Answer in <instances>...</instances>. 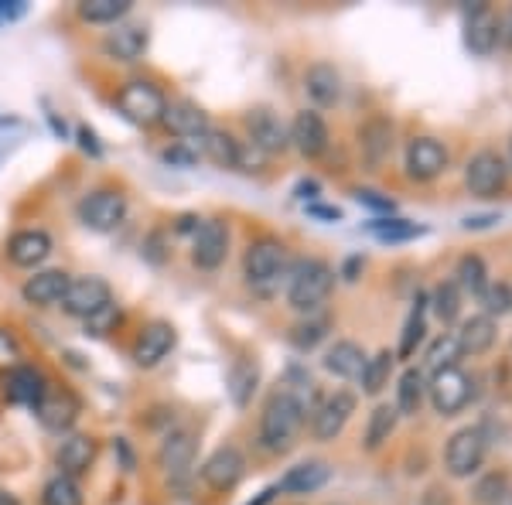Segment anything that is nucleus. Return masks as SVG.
Instances as JSON below:
<instances>
[{
    "mask_svg": "<svg viewBox=\"0 0 512 505\" xmlns=\"http://www.w3.org/2000/svg\"><path fill=\"white\" fill-rule=\"evenodd\" d=\"M308 420V410L301 407V400L291 396L287 389H274L263 403L260 427H256V444L267 454H287L294 447V437L301 424Z\"/></svg>",
    "mask_w": 512,
    "mask_h": 505,
    "instance_id": "1",
    "label": "nucleus"
},
{
    "mask_svg": "<svg viewBox=\"0 0 512 505\" xmlns=\"http://www.w3.org/2000/svg\"><path fill=\"white\" fill-rule=\"evenodd\" d=\"M332 287H335V270L325 260H318V256H308V260L297 263L291 280H287V304L301 314H311L328 301Z\"/></svg>",
    "mask_w": 512,
    "mask_h": 505,
    "instance_id": "2",
    "label": "nucleus"
},
{
    "mask_svg": "<svg viewBox=\"0 0 512 505\" xmlns=\"http://www.w3.org/2000/svg\"><path fill=\"white\" fill-rule=\"evenodd\" d=\"M117 110L123 113V120H130L134 127H161L164 113H168V96L158 82L151 79H127L117 89Z\"/></svg>",
    "mask_w": 512,
    "mask_h": 505,
    "instance_id": "3",
    "label": "nucleus"
},
{
    "mask_svg": "<svg viewBox=\"0 0 512 505\" xmlns=\"http://www.w3.org/2000/svg\"><path fill=\"white\" fill-rule=\"evenodd\" d=\"M287 270V246L277 236H260L243 253V277L256 291H270Z\"/></svg>",
    "mask_w": 512,
    "mask_h": 505,
    "instance_id": "4",
    "label": "nucleus"
},
{
    "mask_svg": "<svg viewBox=\"0 0 512 505\" xmlns=\"http://www.w3.org/2000/svg\"><path fill=\"white\" fill-rule=\"evenodd\" d=\"M427 400L441 417H454L475 400V379L458 366L437 369L427 379Z\"/></svg>",
    "mask_w": 512,
    "mask_h": 505,
    "instance_id": "5",
    "label": "nucleus"
},
{
    "mask_svg": "<svg viewBox=\"0 0 512 505\" xmlns=\"http://www.w3.org/2000/svg\"><path fill=\"white\" fill-rule=\"evenodd\" d=\"M485 454H489V437L482 427H461L454 430L444 444V468L451 478H472L482 471Z\"/></svg>",
    "mask_w": 512,
    "mask_h": 505,
    "instance_id": "6",
    "label": "nucleus"
},
{
    "mask_svg": "<svg viewBox=\"0 0 512 505\" xmlns=\"http://www.w3.org/2000/svg\"><path fill=\"white\" fill-rule=\"evenodd\" d=\"M465 185L475 198H492L506 192L509 185V161L495 147H482L468 157L465 164Z\"/></svg>",
    "mask_w": 512,
    "mask_h": 505,
    "instance_id": "7",
    "label": "nucleus"
},
{
    "mask_svg": "<svg viewBox=\"0 0 512 505\" xmlns=\"http://www.w3.org/2000/svg\"><path fill=\"white\" fill-rule=\"evenodd\" d=\"M127 195L117 188H96L79 202V222L93 233H113L123 219H127Z\"/></svg>",
    "mask_w": 512,
    "mask_h": 505,
    "instance_id": "8",
    "label": "nucleus"
},
{
    "mask_svg": "<svg viewBox=\"0 0 512 505\" xmlns=\"http://www.w3.org/2000/svg\"><path fill=\"white\" fill-rule=\"evenodd\" d=\"M355 403L359 400H355V393H349V389H335V393L321 396L318 407L311 410V437H315L318 444L335 441L345 430V424L352 420Z\"/></svg>",
    "mask_w": 512,
    "mask_h": 505,
    "instance_id": "9",
    "label": "nucleus"
},
{
    "mask_svg": "<svg viewBox=\"0 0 512 505\" xmlns=\"http://www.w3.org/2000/svg\"><path fill=\"white\" fill-rule=\"evenodd\" d=\"M113 304V291L103 277H72L69 291L62 297V311L72 318H96L99 311H106Z\"/></svg>",
    "mask_w": 512,
    "mask_h": 505,
    "instance_id": "10",
    "label": "nucleus"
},
{
    "mask_svg": "<svg viewBox=\"0 0 512 505\" xmlns=\"http://www.w3.org/2000/svg\"><path fill=\"white\" fill-rule=\"evenodd\" d=\"M195 454H198L195 430L178 427V430H171V434H164V441L158 447V468L171 478V482H181V478L192 475Z\"/></svg>",
    "mask_w": 512,
    "mask_h": 505,
    "instance_id": "11",
    "label": "nucleus"
},
{
    "mask_svg": "<svg viewBox=\"0 0 512 505\" xmlns=\"http://www.w3.org/2000/svg\"><path fill=\"white\" fill-rule=\"evenodd\" d=\"M79 413H82L79 396L72 393V389H62L52 383H48L45 396H41V403L35 407V417L41 420V427L52 430V434H69V430L76 427Z\"/></svg>",
    "mask_w": 512,
    "mask_h": 505,
    "instance_id": "12",
    "label": "nucleus"
},
{
    "mask_svg": "<svg viewBox=\"0 0 512 505\" xmlns=\"http://www.w3.org/2000/svg\"><path fill=\"white\" fill-rule=\"evenodd\" d=\"M246 134H250V147L260 154H284L291 147V134H287V123L277 117L267 106H256L243 117Z\"/></svg>",
    "mask_w": 512,
    "mask_h": 505,
    "instance_id": "13",
    "label": "nucleus"
},
{
    "mask_svg": "<svg viewBox=\"0 0 512 505\" xmlns=\"http://www.w3.org/2000/svg\"><path fill=\"white\" fill-rule=\"evenodd\" d=\"M229 256V226L222 219H202L192 233V263L198 270H219Z\"/></svg>",
    "mask_w": 512,
    "mask_h": 505,
    "instance_id": "14",
    "label": "nucleus"
},
{
    "mask_svg": "<svg viewBox=\"0 0 512 505\" xmlns=\"http://www.w3.org/2000/svg\"><path fill=\"white\" fill-rule=\"evenodd\" d=\"M246 475V458L236 444H222L205 458L202 465V482L212 488V492H233V488L243 482Z\"/></svg>",
    "mask_w": 512,
    "mask_h": 505,
    "instance_id": "15",
    "label": "nucleus"
},
{
    "mask_svg": "<svg viewBox=\"0 0 512 505\" xmlns=\"http://www.w3.org/2000/svg\"><path fill=\"white\" fill-rule=\"evenodd\" d=\"M175 342H178V331L171 328L168 321H147V325L137 331L130 359H134L140 369H154L168 359Z\"/></svg>",
    "mask_w": 512,
    "mask_h": 505,
    "instance_id": "16",
    "label": "nucleus"
},
{
    "mask_svg": "<svg viewBox=\"0 0 512 505\" xmlns=\"http://www.w3.org/2000/svg\"><path fill=\"white\" fill-rule=\"evenodd\" d=\"M448 147L437 137H414L407 144V154H403V164H407V175L414 181H434L437 175L448 171Z\"/></svg>",
    "mask_w": 512,
    "mask_h": 505,
    "instance_id": "17",
    "label": "nucleus"
},
{
    "mask_svg": "<svg viewBox=\"0 0 512 505\" xmlns=\"http://www.w3.org/2000/svg\"><path fill=\"white\" fill-rule=\"evenodd\" d=\"M287 134H291V147H297L308 161H315L328 151V144H332V134H328V123L321 117L318 110H301L294 113L291 127H287Z\"/></svg>",
    "mask_w": 512,
    "mask_h": 505,
    "instance_id": "18",
    "label": "nucleus"
},
{
    "mask_svg": "<svg viewBox=\"0 0 512 505\" xmlns=\"http://www.w3.org/2000/svg\"><path fill=\"white\" fill-rule=\"evenodd\" d=\"M502 41V21L492 14L489 4H475L465 11V45L475 55H492Z\"/></svg>",
    "mask_w": 512,
    "mask_h": 505,
    "instance_id": "19",
    "label": "nucleus"
},
{
    "mask_svg": "<svg viewBox=\"0 0 512 505\" xmlns=\"http://www.w3.org/2000/svg\"><path fill=\"white\" fill-rule=\"evenodd\" d=\"M164 127H168L175 137H185L188 147H192L209 134L212 123H209V113H205L198 103H192V99H171L168 113H164Z\"/></svg>",
    "mask_w": 512,
    "mask_h": 505,
    "instance_id": "20",
    "label": "nucleus"
},
{
    "mask_svg": "<svg viewBox=\"0 0 512 505\" xmlns=\"http://www.w3.org/2000/svg\"><path fill=\"white\" fill-rule=\"evenodd\" d=\"M45 389H48V376L38 366H31V362H18L14 369H7L4 393H7V400L18 403V407L35 410L41 403V396H45Z\"/></svg>",
    "mask_w": 512,
    "mask_h": 505,
    "instance_id": "21",
    "label": "nucleus"
},
{
    "mask_svg": "<svg viewBox=\"0 0 512 505\" xmlns=\"http://www.w3.org/2000/svg\"><path fill=\"white\" fill-rule=\"evenodd\" d=\"M69 284L72 277L65 270H38L35 277H28L21 284V297L31 308H55V304H62Z\"/></svg>",
    "mask_w": 512,
    "mask_h": 505,
    "instance_id": "22",
    "label": "nucleus"
},
{
    "mask_svg": "<svg viewBox=\"0 0 512 505\" xmlns=\"http://www.w3.org/2000/svg\"><path fill=\"white\" fill-rule=\"evenodd\" d=\"M52 256V236L45 229H21L7 239V260L21 270H35Z\"/></svg>",
    "mask_w": 512,
    "mask_h": 505,
    "instance_id": "23",
    "label": "nucleus"
},
{
    "mask_svg": "<svg viewBox=\"0 0 512 505\" xmlns=\"http://www.w3.org/2000/svg\"><path fill=\"white\" fill-rule=\"evenodd\" d=\"M99 454V444L93 434H69L62 437L59 451H55V465H59V475L69 478H82L89 468H93Z\"/></svg>",
    "mask_w": 512,
    "mask_h": 505,
    "instance_id": "24",
    "label": "nucleus"
},
{
    "mask_svg": "<svg viewBox=\"0 0 512 505\" xmlns=\"http://www.w3.org/2000/svg\"><path fill=\"white\" fill-rule=\"evenodd\" d=\"M151 45L147 24H113V31L103 38V52L113 62H137Z\"/></svg>",
    "mask_w": 512,
    "mask_h": 505,
    "instance_id": "25",
    "label": "nucleus"
},
{
    "mask_svg": "<svg viewBox=\"0 0 512 505\" xmlns=\"http://www.w3.org/2000/svg\"><path fill=\"white\" fill-rule=\"evenodd\" d=\"M198 151L209 157L212 164H219V168H246V147L243 140H236L233 134H226V130H216L212 127L209 134L198 140Z\"/></svg>",
    "mask_w": 512,
    "mask_h": 505,
    "instance_id": "26",
    "label": "nucleus"
},
{
    "mask_svg": "<svg viewBox=\"0 0 512 505\" xmlns=\"http://www.w3.org/2000/svg\"><path fill=\"white\" fill-rule=\"evenodd\" d=\"M328 478H332V468H328L325 461H301V465L287 468V475L277 482V492L280 495H311V492H318V488H325Z\"/></svg>",
    "mask_w": 512,
    "mask_h": 505,
    "instance_id": "27",
    "label": "nucleus"
},
{
    "mask_svg": "<svg viewBox=\"0 0 512 505\" xmlns=\"http://www.w3.org/2000/svg\"><path fill=\"white\" fill-rule=\"evenodd\" d=\"M304 93L315 106H335L338 96H342V76H338L335 65L328 62H315L308 72H304Z\"/></svg>",
    "mask_w": 512,
    "mask_h": 505,
    "instance_id": "28",
    "label": "nucleus"
},
{
    "mask_svg": "<svg viewBox=\"0 0 512 505\" xmlns=\"http://www.w3.org/2000/svg\"><path fill=\"white\" fill-rule=\"evenodd\" d=\"M321 366L338 379H359L362 366H366V349L359 342H352V338H338L332 349L325 352Z\"/></svg>",
    "mask_w": 512,
    "mask_h": 505,
    "instance_id": "29",
    "label": "nucleus"
},
{
    "mask_svg": "<svg viewBox=\"0 0 512 505\" xmlns=\"http://www.w3.org/2000/svg\"><path fill=\"white\" fill-rule=\"evenodd\" d=\"M427 400V376L424 369L417 366H407L400 372V379H396V413L400 417H417L420 407H424Z\"/></svg>",
    "mask_w": 512,
    "mask_h": 505,
    "instance_id": "30",
    "label": "nucleus"
},
{
    "mask_svg": "<svg viewBox=\"0 0 512 505\" xmlns=\"http://www.w3.org/2000/svg\"><path fill=\"white\" fill-rule=\"evenodd\" d=\"M454 338H458L461 355H485L495 345V321L489 314H472V318L461 321Z\"/></svg>",
    "mask_w": 512,
    "mask_h": 505,
    "instance_id": "31",
    "label": "nucleus"
},
{
    "mask_svg": "<svg viewBox=\"0 0 512 505\" xmlns=\"http://www.w3.org/2000/svg\"><path fill=\"white\" fill-rule=\"evenodd\" d=\"M454 284H458L461 294H472V297H482L489 291V267H485V260L478 253H465L458 260V267H454Z\"/></svg>",
    "mask_w": 512,
    "mask_h": 505,
    "instance_id": "32",
    "label": "nucleus"
},
{
    "mask_svg": "<svg viewBox=\"0 0 512 505\" xmlns=\"http://www.w3.org/2000/svg\"><path fill=\"white\" fill-rule=\"evenodd\" d=\"M256 386H260V366H256L253 359H236L233 366H229V396H233V403L239 410L253 403Z\"/></svg>",
    "mask_w": 512,
    "mask_h": 505,
    "instance_id": "33",
    "label": "nucleus"
},
{
    "mask_svg": "<svg viewBox=\"0 0 512 505\" xmlns=\"http://www.w3.org/2000/svg\"><path fill=\"white\" fill-rule=\"evenodd\" d=\"M393 366H396V352L383 349L376 352L373 359H366V366L359 372V383H362V393L366 396H379L393 379Z\"/></svg>",
    "mask_w": 512,
    "mask_h": 505,
    "instance_id": "34",
    "label": "nucleus"
},
{
    "mask_svg": "<svg viewBox=\"0 0 512 505\" xmlns=\"http://www.w3.org/2000/svg\"><path fill=\"white\" fill-rule=\"evenodd\" d=\"M396 424H400V413H396L393 403H379V407L369 413L366 434H362V444H366V451H379V447H383L393 437Z\"/></svg>",
    "mask_w": 512,
    "mask_h": 505,
    "instance_id": "35",
    "label": "nucleus"
},
{
    "mask_svg": "<svg viewBox=\"0 0 512 505\" xmlns=\"http://www.w3.org/2000/svg\"><path fill=\"white\" fill-rule=\"evenodd\" d=\"M424 338H427V297L417 294L414 311H410L407 325H403L400 349H396V355H400V359H410V355H414L420 345H424Z\"/></svg>",
    "mask_w": 512,
    "mask_h": 505,
    "instance_id": "36",
    "label": "nucleus"
},
{
    "mask_svg": "<svg viewBox=\"0 0 512 505\" xmlns=\"http://www.w3.org/2000/svg\"><path fill=\"white\" fill-rule=\"evenodd\" d=\"M393 127L386 120H369L366 127L359 130V147H362V157H366L369 164H379L386 154H390V144H393Z\"/></svg>",
    "mask_w": 512,
    "mask_h": 505,
    "instance_id": "37",
    "label": "nucleus"
},
{
    "mask_svg": "<svg viewBox=\"0 0 512 505\" xmlns=\"http://www.w3.org/2000/svg\"><path fill=\"white\" fill-rule=\"evenodd\" d=\"M366 229L379 239V243H407V239H417V236H424V233H427L424 226H417V222H410V219H400V215H386V219H373Z\"/></svg>",
    "mask_w": 512,
    "mask_h": 505,
    "instance_id": "38",
    "label": "nucleus"
},
{
    "mask_svg": "<svg viewBox=\"0 0 512 505\" xmlns=\"http://www.w3.org/2000/svg\"><path fill=\"white\" fill-rule=\"evenodd\" d=\"M76 11L89 24H120L130 14V0H82Z\"/></svg>",
    "mask_w": 512,
    "mask_h": 505,
    "instance_id": "39",
    "label": "nucleus"
},
{
    "mask_svg": "<svg viewBox=\"0 0 512 505\" xmlns=\"http://www.w3.org/2000/svg\"><path fill=\"white\" fill-rule=\"evenodd\" d=\"M41 505H86V499H82V488L76 478L55 475L41 488Z\"/></svg>",
    "mask_w": 512,
    "mask_h": 505,
    "instance_id": "40",
    "label": "nucleus"
},
{
    "mask_svg": "<svg viewBox=\"0 0 512 505\" xmlns=\"http://www.w3.org/2000/svg\"><path fill=\"white\" fill-rule=\"evenodd\" d=\"M461 297H465V294L458 291V284H454V280H444V284L434 287V297L427 304L434 308L437 321H444V325H454V321L461 318Z\"/></svg>",
    "mask_w": 512,
    "mask_h": 505,
    "instance_id": "41",
    "label": "nucleus"
},
{
    "mask_svg": "<svg viewBox=\"0 0 512 505\" xmlns=\"http://www.w3.org/2000/svg\"><path fill=\"white\" fill-rule=\"evenodd\" d=\"M328 328H332V321H328V318L301 321V325L291 328V345L297 352H311L318 342H325V338H328Z\"/></svg>",
    "mask_w": 512,
    "mask_h": 505,
    "instance_id": "42",
    "label": "nucleus"
},
{
    "mask_svg": "<svg viewBox=\"0 0 512 505\" xmlns=\"http://www.w3.org/2000/svg\"><path fill=\"white\" fill-rule=\"evenodd\" d=\"M458 359H461V349H458V338H454V331L437 335L431 342V349H427V366H431V372L458 366Z\"/></svg>",
    "mask_w": 512,
    "mask_h": 505,
    "instance_id": "43",
    "label": "nucleus"
},
{
    "mask_svg": "<svg viewBox=\"0 0 512 505\" xmlns=\"http://www.w3.org/2000/svg\"><path fill=\"white\" fill-rule=\"evenodd\" d=\"M482 314H489V318H502V314H509L512 311V287L509 284H489V291H485L482 297Z\"/></svg>",
    "mask_w": 512,
    "mask_h": 505,
    "instance_id": "44",
    "label": "nucleus"
},
{
    "mask_svg": "<svg viewBox=\"0 0 512 505\" xmlns=\"http://www.w3.org/2000/svg\"><path fill=\"white\" fill-rule=\"evenodd\" d=\"M506 492H509V478L499 475V471H492V475L478 478V485L472 488V495H475L478 505H495Z\"/></svg>",
    "mask_w": 512,
    "mask_h": 505,
    "instance_id": "45",
    "label": "nucleus"
},
{
    "mask_svg": "<svg viewBox=\"0 0 512 505\" xmlns=\"http://www.w3.org/2000/svg\"><path fill=\"white\" fill-rule=\"evenodd\" d=\"M161 161L171 164V168H195L198 164V151L188 144H168L161 151Z\"/></svg>",
    "mask_w": 512,
    "mask_h": 505,
    "instance_id": "46",
    "label": "nucleus"
},
{
    "mask_svg": "<svg viewBox=\"0 0 512 505\" xmlns=\"http://www.w3.org/2000/svg\"><path fill=\"white\" fill-rule=\"evenodd\" d=\"M21 359V345L11 328H0V369H14Z\"/></svg>",
    "mask_w": 512,
    "mask_h": 505,
    "instance_id": "47",
    "label": "nucleus"
},
{
    "mask_svg": "<svg viewBox=\"0 0 512 505\" xmlns=\"http://www.w3.org/2000/svg\"><path fill=\"white\" fill-rule=\"evenodd\" d=\"M355 202L366 205V209H373V212H386V215H393V212H396V202H393L390 195L369 192V188H359V192H355Z\"/></svg>",
    "mask_w": 512,
    "mask_h": 505,
    "instance_id": "48",
    "label": "nucleus"
},
{
    "mask_svg": "<svg viewBox=\"0 0 512 505\" xmlns=\"http://www.w3.org/2000/svg\"><path fill=\"white\" fill-rule=\"evenodd\" d=\"M117 321H120V311H117V304H110V308L99 311L96 318H89V321H86V328H93V335H106V331L117 325Z\"/></svg>",
    "mask_w": 512,
    "mask_h": 505,
    "instance_id": "49",
    "label": "nucleus"
},
{
    "mask_svg": "<svg viewBox=\"0 0 512 505\" xmlns=\"http://www.w3.org/2000/svg\"><path fill=\"white\" fill-rule=\"evenodd\" d=\"M499 222V212H482V215H468L465 222H461V229H489Z\"/></svg>",
    "mask_w": 512,
    "mask_h": 505,
    "instance_id": "50",
    "label": "nucleus"
},
{
    "mask_svg": "<svg viewBox=\"0 0 512 505\" xmlns=\"http://www.w3.org/2000/svg\"><path fill=\"white\" fill-rule=\"evenodd\" d=\"M79 140H82V151H89L93 157L103 154V147L96 144V134H93V130H89V127H79Z\"/></svg>",
    "mask_w": 512,
    "mask_h": 505,
    "instance_id": "51",
    "label": "nucleus"
},
{
    "mask_svg": "<svg viewBox=\"0 0 512 505\" xmlns=\"http://www.w3.org/2000/svg\"><path fill=\"white\" fill-rule=\"evenodd\" d=\"M308 215H315V219L338 222V219H342V209H335V205H308Z\"/></svg>",
    "mask_w": 512,
    "mask_h": 505,
    "instance_id": "52",
    "label": "nucleus"
},
{
    "mask_svg": "<svg viewBox=\"0 0 512 505\" xmlns=\"http://www.w3.org/2000/svg\"><path fill=\"white\" fill-rule=\"evenodd\" d=\"M21 14H24L21 0H11V4H7V0H0V21H14V18H21Z\"/></svg>",
    "mask_w": 512,
    "mask_h": 505,
    "instance_id": "53",
    "label": "nucleus"
},
{
    "mask_svg": "<svg viewBox=\"0 0 512 505\" xmlns=\"http://www.w3.org/2000/svg\"><path fill=\"white\" fill-rule=\"evenodd\" d=\"M362 267H366V260H362V256H352V260H345V267H342V273H338V277L355 280V273H359Z\"/></svg>",
    "mask_w": 512,
    "mask_h": 505,
    "instance_id": "54",
    "label": "nucleus"
},
{
    "mask_svg": "<svg viewBox=\"0 0 512 505\" xmlns=\"http://www.w3.org/2000/svg\"><path fill=\"white\" fill-rule=\"evenodd\" d=\"M297 198H315L318 195V181H301V185L294 188Z\"/></svg>",
    "mask_w": 512,
    "mask_h": 505,
    "instance_id": "55",
    "label": "nucleus"
},
{
    "mask_svg": "<svg viewBox=\"0 0 512 505\" xmlns=\"http://www.w3.org/2000/svg\"><path fill=\"white\" fill-rule=\"evenodd\" d=\"M274 499H277V485H270V488H263V492L256 495L253 502H246V505H270V502H274Z\"/></svg>",
    "mask_w": 512,
    "mask_h": 505,
    "instance_id": "56",
    "label": "nucleus"
},
{
    "mask_svg": "<svg viewBox=\"0 0 512 505\" xmlns=\"http://www.w3.org/2000/svg\"><path fill=\"white\" fill-rule=\"evenodd\" d=\"M0 505H21V499L14 492H7V488H0Z\"/></svg>",
    "mask_w": 512,
    "mask_h": 505,
    "instance_id": "57",
    "label": "nucleus"
},
{
    "mask_svg": "<svg viewBox=\"0 0 512 505\" xmlns=\"http://www.w3.org/2000/svg\"><path fill=\"white\" fill-rule=\"evenodd\" d=\"M502 41H509L512 45V11H509V18L502 21Z\"/></svg>",
    "mask_w": 512,
    "mask_h": 505,
    "instance_id": "58",
    "label": "nucleus"
},
{
    "mask_svg": "<svg viewBox=\"0 0 512 505\" xmlns=\"http://www.w3.org/2000/svg\"><path fill=\"white\" fill-rule=\"evenodd\" d=\"M495 505H512V488H509V492H506V495H502V499H499V502H495Z\"/></svg>",
    "mask_w": 512,
    "mask_h": 505,
    "instance_id": "59",
    "label": "nucleus"
},
{
    "mask_svg": "<svg viewBox=\"0 0 512 505\" xmlns=\"http://www.w3.org/2000/svg\"><path fill=\"white\" fill-rule=\"evenodd\" d=\"M509 154H512V144H509Z\"/></svg>",
    "mask_w": 512,
    "mask_h": 505,
    "instance_id": "60",
    "label": "nucleus"
}]
</instances>
